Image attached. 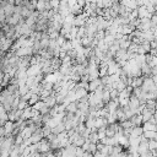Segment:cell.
<instances>
[{"label": "cell", "mask_w": 157, "mask_h": 157, "mask_svg": "<svg viewBox=\"0 0 157 157\" xmlns=\"http://www.w3.org/2000/svg\"><path fill=\"white\" fill-rule=\"evenodd\" d=\"M150 123H151V124H153V125H157V119L153 117V115H152V117L151 118H150V120H148Z\"/></svg>", "instance_id": "obj_19"}, {"label": "cell", "mask_w": 157, "mask_h": 157, "mask_svg": "<svg viewBox=\"0 0 157 157\" xmlns=\"http://www.w3.org/2000/svg\"><path fill=\"white\" fill-rule=\"evenodd\" d=\"M144 134V130H142V126H133V130H131V134L130 136L131 138H139Z\"/></svg>", "instance_id": "obj_3"}, {"label": "cell", "mask_w": 157, "mask_h": 157, "mask_svg": "<svg viewBox=\"0 0 157 157\" xmlns=\"http://www.w3.org/2000/svg\"><path fill=\"white\" fill-rule=\"evenodd\" d=\"M101 85V79H96V80H92L88 82V90L90 92H94L98 88V86Z\"/></svg>", "instance_id": "obj_2"}, {"label": "cell", "mask_w": 157, "mask_h": 157, "mask_svg": "<svg viewBox=\"0 0 157 157\" xmlns=\"http://www.w3.org/2000/svg\"><path fill=\"white\" fill-rule=\"evenodd\" d=\"M150 20H151V25H152V27H156V26H157V15H155V13H153V15L151 16V18H150Z\"/></svg>", "instance_id": "obj_16"}, {"label": "cell", "mask_w": 157, "mask_h": 157, "mask_svg": "<svg viewBox=\"0 0 157 157\" xmlns=\"http://www.w3.org/2000/svg\"><path fill=\"white\" fill-rule=\"evenodd\" d=\"M142 82H144V76H140V77H133L131 87H133V88L141 87V86H142Z\"/></svg>", "instance_id": "obj_4"}, {"label": "cell", "mask_w": 157, "mask_h": 157, "mask_svg": "<svg viewBox=\"0 0 157 157\" xmlns=\"http://www.w3.org/2000/svg\"><path fill=\"white\" fill-rule=\"evenodd\" d=\"M141 47L144 48V50L146 53H150V50H151V47H150V42H148V40H144V42L141 43Z\"/></svg>", "instance_id": "obj_12"}, {"label": "cell", "mask_w": 157, "mask_h": 157, "mask_svg": "<svg viewBox=\"0 0 157 157\" xmlns=\"http://www.w3.org/2000/svg\"><path fill=\"white\" fill-rule=\"evenodd\" d=\"M142 130L144 131H156V125L151 124L150 121H146V123H142Z\"/></svg>", "instance_id": "obj_5"}, {"label": "cell", "mask_w": 157, "mask_h": 157, "mask_svg": "<svg viewBox=\"0 0 157 157\" xmlns=\"http://www.w3.org/2000/svg\"><path fill=\"white\" fill-rule=\"evenodd\" d=\"M142 136H144L145 139H147V140H156L157 131H144Z\"/></svg>", "instance_id": "obj_7"}, {"label": "cell", "mask_w": 157, "mask_h": 157, "mask_svg": "<svg viewBox=\"0 0 157 157\" xmlns=\"http://www.w3.org/2000/svg\"><path fill=\"white\" fill-rule=\"evenodd\" d=\"M156 30H157V26H156Z\"/></svg>", "instance_id": "obj_23"}, {"label": "cell", "mask_w": 157, "mask_h": 157, "mask_svg": "<svg viewBox=\"0 0 157 157\" xmlns=\"http://www.w3.org/2000/svg\"><path fill=\"white\" fill-rule=\"evenodd\" d=\"M40 99V97H39V94H35V93H32V96H31V98L28 99V106H35L37 102Z\"/></svg>", "instance_id": "obj_9"}, {"label": "cell", "mask_w": 157, "mask_h": 157, "mask_svg": "<svg viewBox=\"0 0 157 157\" xmlns=\"http://www.w3.org/2000/svg\"><path fill=\"white\" fill-rule=\"evenodd\" d=\"M77 101L76 102H71V103H69L66 106V111L69 112V113H76L77 111Z\"/></svg>", "instance_id": "obj_6"}, {"label": "cell", "mask_w": 157, "mask_h": 157, "mask_svg": "<svg viewBox=\"0 0 157 157\" xmlns=\"http://www.w3.org/2000/svg\"><path fill=\"white\" fill-rule=\"evenodd\" d=\"M148 150L150 151L157 150V140H148Z\"/></svg>", "instance_id": "obj_11"}, {"label": "cell", "mask_w": 157, "mask_h": 157, "mask_svg": "<svg viewBox=\"0 0 157 157\" xmlns=\"http://www.w3.org/2000/svg\"><path fill=\"white\" fill-rule=\"evenodd\" d=\"M147 65L151 67V69H152V67H155V66H157V57H152L151 58V61H150Z\"/></svg>", "instance_id": "obj_15"}, {"label": "cell", "mask_w": 157, "mask_h": 157, "mask_svg": "<svg viewBox=\"0 0 157 157\" xmlns=\"http://www.w3.org/2000/svg\"><path fill=\"white\" fill-rule=\"evenodd\" d=\"M152 81H153V84L157 86V75H153L152 76Z\"/></svg>", "instance_id": "obj_20"}, {"label": "cell", "mask_w": 157, "mask_h": 157, "mask_svg": "<svg viewBox=\"0 0 157 157\" xmlns=\"http://www.w3.org/2000/svg\"><path fill=\"white\" fill-rule=\"evenodd\" d=\"M150 47H151V49H156L157 48V40L156 39L151 40V42H150Z\"/></svg>", "instance_id": "obj_17"}, {"label": "cell", "mask_w": 157, "mask_h": 157, "mask_svg": "<svg viewBox=\"0 0 157 157\" xmlns=\"http://www.w3.org/2000/svg\"><path fill=\"white\" fill-rule=\"evenodd\" d=\"M49 4H50V8L52 9H58L59 8V4H60V0H50Z\"/></svg>", "instance_id": "obj_14"}, {"label": "cell", "mask_w": 157, "mask_h": 157, "mask_svg": "<svg viewBox=\"0 0 157 157\" xmlns=\"http://www.w3.org/2000/svg\"><path fill=\"white\" fill-rule=\"evenodd\" d=\"M6 3L10 5H15V0H6Z\"/></svg>", "instance_id": "obj_21"}, {"label": "cell", "mask_w": 157, "mask_h": 157, "mask_svg": "<svg viewBox=\"0 0 157 157\" xmlns=\"http://www.w3.org/2000/svg\"><path fill=\"white\" fill-rule=\"evenodd\" d=\"M129 120H130L133 126H141L142 125V117H141V114H135Z\"/></svg>", "instance_id": "obj_1"}, {"label": "cell", "mask_w": 157, "mask_h": 157, "mask_svg": "<svg viewBox=\"0 0 157 157\" xmlns=\"http://www.w3.org/2000/svg\"><path fill=\"white\" fill-rule=\"evenodd\" d=\"M155 109H156V112H157V98H156V106H155Z\"/></svg>", "instance_id": "obj_22"}, {"label": "cell", "mask_w": 157, "mask_h": 157, "mask_svg": "<svg viewBox=\"0 0 157 157\" xmlns=\"http://www.w3.org/2000/svg\"><path fill=\"white\" fill-rule=\"evenodd\" d=\"M65 130V125L64 124H58L55 128H53V133L54 134H60Z\"/></svg>", "instance_id": "obj_10"}, {"label": "cell", "mask_w": 157, "mask_h": 157, "mask_svg": "<svg viewBox=\"0 0 157 157\" xmlns=\"http://www.w3.org/2000/svg\"><path fill=\"white\" fill-rule=\"evenodd\" d=\"M36 10L40 13L45 11V1L44 0H37V6H36Z\"/></svg>", "instance_id": "obj_8"}, {"label": "cell", "mask_w": 157, "mask_h": 157, "mask_svg": "<svg viewBox=\"0 0 157 157\" xmlns=\"http://www.w3.org/2000/svg\"><path fill=\"white\" fill-rule=\"evenodd\" d=\"M140 157H152V152L148 150V151H146V152H144V153H141Z\"/></svg>", "instance_id": "obj_18"}, {"label": "cell", "mask_w": 157, "mask_h": 157, "mask_svg": "<svg viewBox=\"0 0 157 157\" xmlns=\"http://www.w3.org/2000/svg\"><path fill=\"white\" fill-rule=\"evenodd\" d=\"M141 93H142V91H141V88L140 87H138V88H133V92H131V94L133 96H135V97H140L141 96Z\"/></svg>", "instance_id": "obj_13"}]
</instances>
